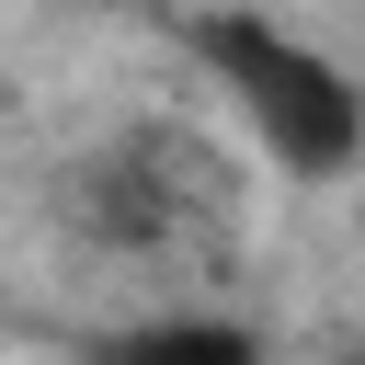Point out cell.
<instances>
[{
    "label": "cell",
    "mask_w": 365,
    "mask_h": 365,
    "mask_svg": "<svg viewBox=\"0 0 365 365\" xmlns=\"http://www.w3.org/2000/svg\"><path fill=\"white\" fill-rule=\"evenodd\" d=\"M182 57L228 103L251 160H274L285 182H365V68L331 57L308 23H285L262 0H217L182 23Z\"/></svg>",
    "instance_id": "2"
},
{
    "label": "cell",
    "mask_w": 365,
    "mask_h": 365,
    "mask_svg": "<svg viewBox=\"0 0 365 365\" xmlns=\"http://www.w3.org/2000/svg\"><path fill=\"white\" fill-rule=\"evenodd\" d=\"M46 205H57L68 262L148 297H205L217 262L240 251V160L194 114H114L103 137L68 148Z\"/></svg>",
    "instance_id": "1"
},
{
    "label": "cell",
    "mask_w": 365,
    "mask_h": 365,
    "mask_svg": "<svg viewBox=\"0 0 365 365\" xmlns=\"http://www.w3.org/2000/svg\"><path fill=\"white\" fill-rule=\"evenodd\" d=\"M91 365H262V331L205 297H148L137 319H114L91 342Z\"/></svg>",
    "instance_id": "3"
},
{
    "label": "cell",
    "mask_w": 365,
    "mask_h": 365,
    "mask_svg": "<svg viewBox=\"0 0 365 365\" xmlns=\"http://www.w3.org/2000/svg\"><path fill=\"white\" fill-rule=\"evenodd\" d=\"M354 240H365V182H354Z\"/></svg>",
    "instance_id": "4"
}]
</instances>
